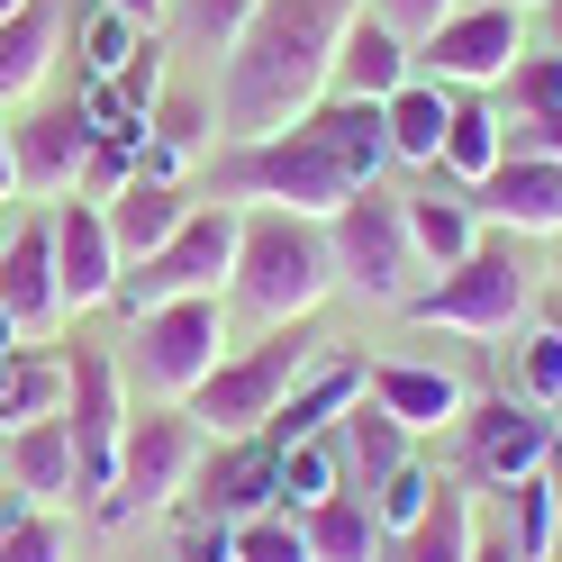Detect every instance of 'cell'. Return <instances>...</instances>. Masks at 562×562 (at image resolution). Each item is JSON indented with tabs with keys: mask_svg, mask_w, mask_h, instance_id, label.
<instances>
[{
	"mask_svg": "<svg viewBox=\"0 0 562 562\" xmlns=\"http://www.w3.org/2000/svg\"><path fill=\"white\" fill-rule=\"evenodd\" d=\"M355 10L363 0H263L255 27L227 46V74H218L227 146L300 127L336 91V46H345V27H355Z\"/></svg>",
	"mask_w": 562,
	"mask_h": 562,
	"instance_id": "6da1fadb",
	"label": "cell"
},
{
	"mask_svg": "<svg viewBox=\"0 0 562 562\" xmlns=\"http://www.w3.org/2000/svg\"><path fill=\"white\" fill-rule=\"evenodd\" d=\"M363 182L336 164V146L318 136V119L281 127V136H255V146H227L218 172H209V200L227 209H291V218H336L345 200H355Z\"/></svg>",
	"mask_w": 562,
	"mask_h": 562,
	"instance_id": "7a4b0ae2",
	"label": "cell"
},
{
	"mask_svg": "<svg viewBox=\"0 0 562 562\" xmlns=\"http://www.w3.org/2000/svg\"><path fill=\"white\" fill-rule=\"evenodd\" d=\"M227 291L272 327H300L318 318L327 291H336V255H327V227L318 218H291V209H245L236 218V272Z\"/></svg>",
	"mask_w": 562,
	"mask_h": 562,
	"instance_id": "3957f363",
	"label": "cell"
},
{
	"mask_svg": "<svg viewBox=\"0 0 562 562\" xmlns=\"http://www.w3.org/2000/svg\"><path fill=\"white\" fill-rule=\"evenodd\" d=\"M308 363H327V355H318V336H308V318H300V327H272L263 345L227 355V363L209 372L182 408L200 417V436H227V445H236V436H263L272 417H281V400L308 381Z\"/></svg>",
	"mask_w": 562,
	"mask_h": 562,
	"instance_id": "277c9868",
	"label": "cell"
},
{
	"mask_svg": "<svg viewBox=\"0 0 562 562\" xmlns=\"http://www.w3.org/2000/svg\"><path fill=\"white\" fill-rule=\"evenodd\" d=\"M327 255H336V291H363L381 308H408L417 300V272H427V263H417V245H408L400 191H381V182H363L327 218Z\"/></svg>",
	"mask_w": 562,
	"mask_h": 562,
	"instance_id": "5b68a950",
	"label": "cell"
},
{
	"mask_svg": "<svg viewBox=\"0 0 562 562\" xmlns=\"http://www.w3.org/2000/svg\"><path fill=\"white\" fill-rule=\"evenodd\" d=\"M236 218H245V209L200 200L191 218L172 227V245H155L146 263L119 272V308L146 318V308H172V300H218V281L236 272Z\"/></svg>",
	"mask_w": 562,
	"mask_h": 562,
	"instance_id": "8992f818",
	"label": "cell"
},
{
	"mask_svg": "<svg viewBox=\"0 0 562 562\" xmlns=\"http://www.w3.org/2000/svg\"><path fill=\"white\" fill-rule=\"evenodd\" d=\"M200 453H209V436H200V417H191V408H172V400H164V408H146V417H127L119 481L100 490V517L127 526V517L172 508V499L200 481Z\"/></svg>",
	"mask_w": 562,
	"mask_h": 562,
	"instance_id": "52a82bcc",
	"label": "cell"
},
{
	"mask_svg": "<svg viewBox=\"0 0 562 562\" xmlns=\"http://www.w3.org/2000/svg\"><path fill=\"white\" fill-rule=\"evenodd\" d=\"M417 327H453V336H508L526 318V263L508 236H481L453 272H436V291L408 300Z\"/></svg>",
	"mask_w": 562,
	"mask_h": 562,
	"instance_id": "ba28073f",
	"label": "cell"
},
{
	"mask_svg": "<svg viewBox=\"0 0 562 562\" xmlns=\"http://www.w3.org/2000/svg\"><path fill=\"white\" fill-rule=\"evenodd\" d=\"M218 363H227V300H172L136 318V372H146L155 400L182 408Z\"/></svg>",
	"mask_w": 562,
	"mask_h": 562,
	"instance_id": "9c48e42d",
	"label": "cell"
},
{
	"mask_svg": "<svg viewBox=\"0 0 562 562\" xmlns=\"http://www.w3.org/2000/svg\"><path fill=\"white\" fill-rule=\"evenodd\" d=\"M544 453H553V417L508 400V391H490V400H472L453 417V463L481 490H517L526 472H544Z\"/></svg>",
	"mask_w": 562,
	"mask_h": 562,
	"instance_id": "30bf717a",
	"label": "cell"
},
{
	"mask_svg": "<svg viewBox=\"0 0 562 562\" xmlns=\"http://www.w3.org/2000/svg\"><path fill=\"white\" fill-rule=\"evenodd\" d=\"M517 55H526V10H508V0H463L417 46V74L445 82V91H481V82H508Z\"/></svg>",
	"mask_w": 562,
	"mask_h": 562,
	"instance_id": "8fae6325",
	"label": "cell"
},
{
	"mask_svg": "<svg viewBox=\"0 0 562 562\" xmlns=\"http://www.w3.org/2000/svg\"><path fill=\"white\" fill-rule=\"evenodd\" d=\"M64 417H74V445H82V490L119 481V445H127V391H119V363L110 345H74L64 355Z\"/></svg>",
	"mask_w": 562,
	"mask_h": 562,
	"instance_id": "7c38bea8",
	"label": "cell"
},
{
	"mask_svg": "<svg viewBox=\"0 0 562 562\" xmlns=\"http://www.w3.org/2000/svg\"><path fill=\"white\" fill-rule=\"evenodd\" d=\"M119 236H110V209L100 200H64L55 209V281H64V318L74 308H100V300H119Z\"/></svg>",
	"mask_w": 562,
	"mask_h": 562,
	"instance_id": "4fadbf2b",
	"label": "cell"
},
{
	"mask_svg": "<svg viewBox=\"0 0 562 562\" xmlns=\"http://www.w3.org/2000/svg\"><path fill=\"white\" fill-rule=\"evenodd\" d=\"M0 308L19 318V336L64 327V281H55V218H27L19 236H0Z\"/></svg>",
	"mask_w": 562,
	"mask_h": 562,
	"instance_id": "5bb4252c",
	"label": "cell"
},
{
	"mask_svg": "<svg viewBox=\"0 0 562 562\" xmlns=\"http://www.w3.org/2000/svg\"><path fill=\"white\" fill-rule=\"evenodd\" d=\"M363 400H381L408 436H453V417L472 408V391L445 363H363Z\"/></svg>",
	"mask_w": 562,
	"mask_h": 562,
	"instance_id": "9a60e30c",
	"label": "cell"
},
{
	"mask_svg": "<svg viewBox=\"0 0 562 562\" xmlns=\"http://www.w3.org/2000/svg\"><path fill=\"white\" fill-rule=\"evenodd\" d=\"M472 209L508 236H562V164L536 155H499V172L472 191Z\"/></svg>",
	"mask_w": 562,
	"mask_h": 562,
	"instance_id": "2e32d148",
	"label": "cell"
},
{
	"mask_svg": "<svg viewBox=\"0 0 562 562\" xmlns=\"http://www.w3.org/2000/svg\"><path fill=\"white\" fill-rule=\"evenodd\" d=\"M100 146V127L82 110H27L10 127V155H19V191H74L82 182V155Z\"/></svg>",
	"mask_w": 562,
	"mask_h": 562,
	"instance_id": "e0dca14e",
	"label": "cell"
},
{
	"mask_svg": "<svg viewBox=\"0 0 562 562\" xmlns=\"http://www.w3.org/2000/svg\"><path fill=\"white\" fill-rule=\"evenodd\" d=\"M10 481L27 508H64V499H91L82 490V445H74V417H37V427L10 436Z\"/></svg>",
	"mask_w": 562,
	"mask_h": 562,
	"instance_id": "ac0fdd59",
	"label": "cell"
},
{
	"mask_svg": "<svg viewBox=\"0 0 562 562\" xmlns=\"http://www.w3.org/2000/svg\"><path fill=\"white\" fill-rule=\"evenodd\" d=\"M272 463H281V445H263V436H236L227 453H209V463H200L209 526H245V517H263V508H272Z\"/></svg>",
	"mask_w": 562,
	"mask_h": 562,
	"instance_id": "d6986e66",
	"label": "cell"
},
{
	"mask_svg": "<svg viewBox=\"0 0 562 562\" xmlns=\"http://www.w3.org/2000/svg\"><path fill=\"white\" fill-rule=\"evenodd\" d=\"M363 400V363H345V355H327V363H308V381L291 400H281V417L263 427V445H308V436H336V417Z\"/></svg>",
	"mask_w": 562,
	"mask_h": 562,
	"instance_id": "ffe728a7",
	"label": "cell"
},
{
	"mask_svg": "<svg viewBox=\"0 0 562 562\" xmlns=\"http://www.w3.org/2000/svg\"><path fill=\"white\" fill-rule=\"evenodd\" d=\"M408 74H417V55L372 10H355V27H345V46H336V100H391Z\"/></svg>",
	"mask_w": 562,
	"mask_h": 562,
	"instance_id": "44dd1931",
	"label": "cell"
},
{
	"mask_svg": "<svg viewBox=\"0 0 562 562\" xmlns=\"http://www.w3.org/2000/svg\"><path fill=\"white\" fill-rule=\"evenodd\" d=\"M336 463H345V490H381L400 463H408V427L381 400H355L336 417Z\"/></svg>",
	"mask_w": 562,
	"mask_h": 562,
	"instance_id": "7402d4cb",
	"label": "cell"
},
{
	"mask_svg": "<svg viewBox=\"0 0 562 562\" xmlns=\"http://www.w3.org/2000/svg\"><path fill=\"white\" fill-rule=\"evenodd\" d=\"M400 209H408V245H417V263H427V272H453L481 245L472 191H400Z\"/></svg>",
	"mask_w": 562,
	"mask_h": 562,
	"instance_id": "603a6c76",
	"label": "cell"
},
{
	"mask_svg": "<svg viewBox=\"0 0 562 562\" xmlns=\"http://www.w3.org/2000/svg\"><path fill=\"white\" fill-rule=\"evenodd\" d=\"M381 127H391V164H427L445 155V127H453V91L427 82V74H408L391 100H381Z\"/></svg>",
	"mask_w": 562,
	"mask_h": 562,
	"instance_id": "cb8c5ba5",
	"label": "cell"
},
{
	"mask_svg": "<svg viewBox=\"0 0 562 562\" xmlns=\"http://www.w3.org/2000/svg\"><path fill=\"white\" fill-rule=\"evenodd\" d=\"M191 209H200V200H191L182 182H146V172H136V182L110 200V236H119V255H127V263H146L155 245H172V227H182Z\"/></svg>",
	"mask_w": 562,
	"mask_h": 562,
	"instance_id": "d4e9b609",
	"label": "cell"
},
{
	"mask_svg": "<svg viewBox=\"0 0 562 562\" xmlns=\"http://www.w3.org/2000/svg\"><path fill=\"white\" fill-rule=\"evenodd\" d=\"M472 490L463 481H436V499H427V517L408 526V536H391L381 544V562H472Z\"/></svg>",
	"mask_w": 562,
	"mask_h": 562,
	"instance_id": "484cf974",
	"label": "cell"
},
{
	"mask_svg": "<svg viewBox=\"0 0 562 562\" xmlns=\"http://www.w3.org/2000/svg\"><path fill=\"white\" fill-rule=\"evenodd\" d=\"M55 46H64V19L46 10V0H27L19 19H0V110L27 100V91L55 74Z\"/></svg>",
	"mask_w": 562,
	"mask_h": 562,
	"instance_id": "4316f807",
	"label": "cell"
},
{
	"mask_svg": "<svg viewBox=\"0 0 562 562\" xmlns=\"http://www.w3.org/2000/svg\"><path fill=\"white\" fill-rule=\"evenodd\" d=\"M300 536H308V553H318V562H381V544H391L363 490H336L327 508H308Z\"/></svg>",
	"mask_w": 562,
	"mask_h": 562,
	"instance_id": "83f0119b",
	"label": "cell"
},
{
	"mask_svg": "<svg viewBox=\"0 0 562 562\" xmlns=\"http://www.w3.org/2000/svg\"><path fill=\"white\" fill-rule=\"evenodd\" d=\"M318 136L336 146V164L355 172V182H381V164H391V127H381V100H318Z\"/></svg>",
	"mask_w": 562,
	"mask_h": 562,
	"instance_id": "f1b7e54d",
	"label": "cell"
},
{
	"mask_svg": "<svg viewBox=\"0 0 562 562\" xmlns=\"http://www.w3.org/2000/svg\"><path fill=\"white\" fill-rule=\"evenodd\" d=\"M553 526H562V445L544 453V472H526L508 490V544H517V562H553Z\"/></svg>",
	"mask_w": 562,
	"mask_h": 562,
	"instance_id": "f546056e",
	"label": "cell"
},
{
	"mask_svg": "<svg viewBox=\"0 0 562 562\" xmlns=\"http://www.w3.org/2000/svg\"><path fill=\"white\" fill-rule=\"evenodd\" d=\"M345 490V463H336V445L327 436H308V445H281V463H272V508L281 517H308V508H327Z\"/></svg>",
	"mask_w": 562,
	"mask_h": 562,
	"instance_id": "4dcf8cb0",
	"label": "cell"
},
{
	"mask_svg": "<svg viewBox=\"0 0 562 562\" xmlns=\"http://www.w3.org/2000/svg\"><path fill=\"white\" fill-rule=\"evenodd\" d=\"M200 146H209V100H191V91L155 100V119H146V182H182V164Z\"/></svg>",
	"mask_w": 562,
	"mask_h": 562,
	"instance_id": "1f68e13d",
	"label": "cell"
},
{
	"mask_svg": "<svg viewBox=\"0 0 562 562\" xmlns=\"http://www.w3.org/2000/svg\"><path fill=\"white\" fill-rule=\"evenodd\" d=\"M64 408V355H10L0 363V436L37 427Z\"/></svg>",
	"mask_w": 562,
	"mask_h": 562,
	"instance_id": "d6a6232c",
	"label": "cell"
},
{
	"mask_svg": "<svg viewBox=\"0 0 562 562\" xmlns=\"http://www.w3.org/2000/svg\"><path fill=\"white\" fill-rule=\"evenodd\" d=\"M436 172L453 191H481L490 172H499V119L481 110V100H453V127H445V155H436Z\"/></svg>",
	"mask_w": 562,
	"mask_h": 562,
	"instance_id": "836d02e7",
	"label": "cell"
},
{
	"mask_svg": "<svg viewBox=\"0 0 562 562\" xmlns=\"http://www.w3.org/2000/svg\"><path fill=\"white\" fill-rule=\"evenodd\" d=\"M0 562H74V536H64L55 508L10 499V517H0Z\"/></svg>",
	"mask_w": 562,
	"mask_h": 562,
	"instance_id": "e575fe53",
	"label": "cell"
},
{
	"mask_svg": "<svg viewBox=\"0 0 562 562\" xmlns=\"http://www.w3.org/2000/svg\"><path fill=\"white\" fill-rule=\"evenodd\" d=\"M227 553H236V562H318V553H308V536H300V517H281V508L227 526Z\"/></svg>",
	"mask_w": 562,
	"mask_h": 562,
	"instance_id": "d590c367",
	"label": "cell"
},
{
	"mask_svg": "<svg viewBox=\"0 0 562 562\" xmlns=\"http://www.w3.org/2000/svg\"><path fill=\"white\" fill-rule=\"evenodd\" d=\"M146 37H155V27H136V19H119V10H91V27H82V64H91V82H119Z\"/></svg>",
	"mask_w": 562,
	"mask_h": 562,
	"instance_id": "8d00e7d4",
	"label": "cell"
},
{
	"mask_svg": "<svg viewBox=\"0 0 562 562\" xmlns=\"http://www.w3.org/2000/svg\"><path fill=\"white\" fill-rule=\"evenodd\" d=\"M517 400L526 408H562V327H536V336H526L517 345Z\"/></svg>",
	"mask_w": 562,
	"mask_h": 562,
	"instance_id": "74e56055",
	"label": "cell"
},
{
	"mask_svg": "<svg viewBox=\"0 0 562 562\" xmlns=\"http://www.w3.org/2000/svg\"><path fill=\"white\" fill-rule=\"evenodd\" d=\"M363 499H372V517H381V536H408V526L427 517V499H436V472H427V463H400L381 490H363Z\"/></svg>",
	"mask_w": 562,
	"mask_h": 562,
	"instance_id": "f35d334b",
	"label": "cell"
},
{
	"mask_svg": "<svg viewBox=\"0 0 562 562\" xmlns=\"http://www.w3.org/2000/svg\"><path fill=\"white\" fill-rule=\"evenodd\" d=\"M508 110H517V119L562 110V55H517V64H508Z\"/></svg>",
	"mask_w": 562,
	"mask_h": 562,
	"instance_id": "ab89813d",
	"label": "cell"
},
{
	"mask_svg": "<svg viewBox=\"0 0 562 562\" xmlns=\"http://www.w3.org/2000/svg\"><path fill=\"white\" fill-rule=\"evenodd\" d=\"M363 10H372V19H381V27H391V37L417 55V46H427L453 10H463V0H363Z\"/></svg>",
	"mask_w": 562,
	"mask_h": 562,
	"instance_id": "60d3db41",
	"label": "cell"
},
{
	"mask_svg": "<svg viewBox=\"0 0 562 562\" xmlns=\"http://www.w3.org/2000/svg\"><path fill=\"white\" fill-rule=\"evenodd\" d=\"M255 10H263V0H191V46H209V55H227L236 37H245V27H255Z\"/></svg>",
	"mask_w": 562,
	"mask_h": 562,
	"instance_id": "b9f144b4",
	"label": "cell"
},
{
	"mask_svg": "<svg viewBox=\"0 0 562 562\" xmlns=\"http://www.w3.org/2000/svg\"><path fill=\"white\" fill-rule=\"evenodd\" d=\"M499 155H536V164H562V110H536V119H499Z\"/></svg>",
	"mask_w": 562,
	"mask_h": 562,
	"instance_id": "7bdbcfd3",
	"label": "cell"
},
{
	"mask_svg": "<svg viewBox=\"0 0 562 562\" xmlns=\"http://www.w3.org/2000/svg\"><path fill=\"white\" fill-rule=\"evenodd\" d=\"M172 562H236V553H227V526H191Z\"/></svg>",
	"mask_w": 562,
	"mask_h": 562,
	"instance_id": "ee69618b",
	"label": "cell"
},
{
	"mask_svg": "<svg viewBox=\"0 0 562 562\" xmlns=\"http://www.w3.org/2000/svg\"><path fill=\"white\" fill-rule=\"evenodd\" d=\"M100 10H119V19H136V27H164V0H100Z\"/></svg>",
	"mask_w": 562,
	"mask_h": 562,
	"instance_id": "f6af8a7d",
	"label": "cell"
},
{
	"mask_svg": "<svg viewBox=\"0 0 562 562\" xmlns=\"http://www.w3.org/2000/svg\"><path fill=\"white\" fill-rule=\"evenodd\" d=\"M472 562H517V544H508V526H499V536H472Z\"/></svg>",
	"mask_w": 562,
	"mask_h": 562,
	"instance_id": "bcb514c9",
	"label": "cell"
},
{
	"mask_svg": "<svg viewBox=\"0 0 562 562\" xmlns=\"http://www.w3.org/2000/svg\"><path fill=\"white\" fill-rule=\"evenodd\" d=\"M19 191V155H10V127H0V200Z\"/></svg>",
	"mask_w": 562,
	"mask_h": 562,
	"instance_id": "7dc6e473",
	"label": "cell"
},
{
	"mask_svg": "<svg viewBox=\"0 0 562 562\" xmlns=\"http://www.w3.org/2000/svg\"><path fill=\"white\" fill-rule=\"evenodd\" d=\"M19 355V318H10V308H0V363H10Z\"/></svg>",
	"mask_w": 562,
	"mask_h": 562,
	"instance_id": "c3c4849f",
	"label": "cell"
},
{
	"mask_svg": "<svg viewBox=\"0 0 562 562\" xmlns=\"http://www.w3.org/2000/svg\"><path fill=\"white\" fill-rule=\"evenodd\" d=\"M19 10H27V0H0V19H19Z\"/></svg>",
	"mask_w": 562,
	"mask_h": 562,
	"instance_id": "681fc988",
	"label": "cell"
},
{
	"mask_svg": "<svg viewBox=\"0 0 562 562\" xmlns=\"http://www.w3.org/2000/svg\"><path fill=\"white\" fill-rule=\"evenodd\" d=\"M508 10H544V0H508Z\"/></svg>",
	"mask_w": 562,
	"mask_h": 562,
	"instance_id": "f907efd6",
	"label": "cell"
},
{
	"mask_svg": "<svg viewBox=\"0 0 562 562\" xmlns=\"http://www.w3.org/2000/svg\"><path fill=\"white\" fill-rule=\"evenodd\" d=\"M0 463H10V436H0Z\"/></svg>",
	"mask_w": 562,
	"mask_h": 562,
	"instance_id": "816d5d0a",
	"label": "cell"
}]
</instances>
